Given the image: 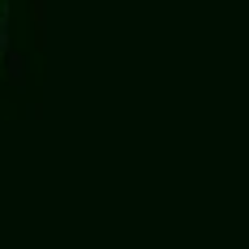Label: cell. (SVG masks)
I'll use <instances>...</instances> for the list:
<instances>
[{
	"instance_id": "cell-1",
	"label": "cell",
	"mask_w": 249,
	"mask_h": 249,
	"mask_svg": "<svg viewBox=\"0 0 249 249\" xmlns=\"http://www.w3.org/2000/svg\"><path fill=\"white\" fill-rule=\"evenodd\" d=\"M4 65H9V82L22 90V86H26V56H22V52H9V56H4Z\"/></svg>"
},
{
	"instance_id": "cell-2",
	"label": "cell",
	"mask_w": 249,
	"mask_h": 249,
	"mask_svg": "<svg viewBox=\"0 0 249 249\" xmlns=\"http://www.w3.org/2000/svg\"><path fill=\"white\" fill-rule=\"evenodd\" d=\"M30 18H35V35H39V43L48 39L43 35V0H30Z\"/></svg>"
}]
</instances>
